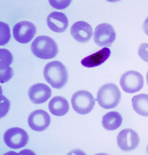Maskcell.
Returning a JSON list of instances; mask_svg holds the SVG:
<instances>
[{
  "instance_id": "cell-1",
  "label": "cell",
  "mask_w": 148,
  "mask_h": 155,
  "mask_svg": "<svg viewBox=\"0 0 148 155\" xmlns=\"http://www.w3.org/2000/svg\"><path fill=\"white\" fill-rule=\"evenodd\" d=\"M43 76L46 81L56 89L64 87L68 81L67 70L60 61H53L46 64L43 70Z\"/></svg>"
},
{
  "instance_id": "cell-2",
  "label": "cell",
  "mask_w": 148,
  "mask_h": 155,
  "mask_svg": "<svg viewBox=\"0 0 148 155\" xmlns=\"http://www.w3.org/2000/svg\"><path fill=\"white\" fill-rule=\"evenodd\" d=\"M31 49L37 58L45 60L54 58L59 51L56 42L47 36L36 37L32 43Z\"/></svg>"
},
{
  "instance_id": "cell-3",
  "label": "cell",
  "mask_w": 148,
  "mask_h": 155,
  "mask_svg": "<svg viewBox=\"0 0 148 155\" xmlns=\"http://www.w3.org/2000/svg\"><path fill=\"white\" fill-rule=\"evenodd\" d=\"M121 99V92L118 86L113 83L103 85L97 93V102L100 106L104 109L115 108L119 104Z\"/></svg>"
},
{
  "instance_id": "cell-4",
  "label": "cell",
  "mask_w": 148,
  "mask_h": 155,
  "mask_svg": "<svg viewBox=\"0 0 148 155\" xmlns=\"http://www.w3.org/2000/svg\"><path fill=\"white\" fill-rule=\"evenodd\" d=\"M73 109L79 114L90 113L95 107V102L93 95L86 90H79L74 94L71 97Z\"/></svg>"
},
{
  "instance_id": "cell-5",
  "label": "cell",
  "mask_w": 148,
  "mask_h": 155,
  "mask_svg": "<svg viewBox=\"0 0 148 155\" xmlns=\"http://www.w3.org/2000/svg\"><path fill=\"white\" fill-rule=\"evenodd\" d=\"M120 85L127 93L137 92L144 86V79L140 72L136 71H129L122 75L120 79Z\"/></svg>"
},
{
  "instance_id": "cell-6",
  "label": "cell",
  "mask_w": 148,
  "mask_h": 155,
  "mask_svg": "<svg viewBox=\"0 0 148 155\" xmlns=\"http://www.w3.org/2000/svg\"><path fill=\"white\" fill-rule=\"evenodd\" d=\"M4 143L9 148L19 149L25 147L29 142V136L26 131L19 127L8 129L3 135Z\"/></svg>"
},
{
  "instance_id": "cell-7",
  "label": "cell",
  "mask_w": 148,
  "mask_h": 155,
  "mask_svg": "<svg viewBox=\"0 0 148 155\" xmlns=\"http://www.w3.org/2000/svg\"><path fill=\"white\" fill-rule=\"evenodd\" d=\"M140 139L136 131L131 128L123 129L117 137L119 148L124 151H131L136 150L140 143Z\"/></svg>"
},
{
  "instance_id": "cell-8",
  "label": "cell",
  "mask_w": 148,
  "mask_h": 155,
  "mask_svg": "<svg viewBox=\"0 0 148 155\" xmlns=\"http://www.w3.org/2000/svg\"><path fill=\"white\" fill-rule=\"evenodd\" d=\"M115 38L116 34L114 29L110 24H101L95 29L94 40L99 46H110Z\"/></svg>"
},
{
  "instance_id": "cell-9",
  "label": "cell",
  "mask_w": 148,
  "mask_h": 155,
  "mask_svg": "<svg viewBox=\"0 0 148 155\" xmlns=\"http://www.w3.org/2000/svg\"><path fill=\"white\" fill-rule=\"evenodd\" d=\"M36 34V26L29 21H20L16 24L13 28L14 38L18 42L22 44L29 42Z\"/></svg>"
},
{
  "instance_id": "cell-10",
  "label": "cell",
  "mask_w": 148,
  "mask_h": 155,
  "mask_svg": "<svg viewBox=\"0 0 148 155\" xmlns=\"http://www.w3.org/2000/svg\"><path fill=\"white\" fill-rule=\"evenodd\" d=\"M50 122L51 119L48 113L41 109L32 112L28 118V124L31 129L38 132L47 129Z\"/></svg>"
},
{
  "instance_id": "cell-11",
  "label": "cell",
  "mask_w": 148,
  "mask_h": 155,
  "mask_svg": "<svg viewBox=\"0 0 148 155\" xmlns=\"http://www.w3.org/2000/svg\"><path fill=\"white\" fill-rule=\"evenodd\" d=\"M71 33L73 38L81 43L88 42L93 35L91 26L83 21H77L74 24L71 28Z\"/></svg>"
},
{
  "instance_id": "cell-12",
  "label": "cell",
  "mask_w": 148,
  "mask_h": 155,
  "mask_svg": "<svg viewBox=\"0 0 148 155\" xmlns=\"http://www.w3.org/2000/svg\"><path fill=\"white\" fill-rule=\"evenodd\" d=\"M52 90L47 85L43 83H36L30 87L29 97L33 104L45 103L51 97Z\"/></svg>"
},
{
  "instance_id": "cell-13",
  "label": "cell",
  "mask_w": 148,
  "mask_h": 155,
  "mask_svg": "<svg viewBox=\"0 0 148 155\" xmlns=\"http://www.w3.org/2000/svg\"><path fill=\"white\" fill-rule=\"evenodd\" d=\"M47 24L53 31L55 33H62L68 27V18L63 13L53 12L48 16Z\"/></svg>"
},
{
  "instance_id": "cell-14",
  "label": "cell",
  "mask_w": 148,
  "mask_h": 155,
  "mask_svg": "<svg viewBox=\"0 0 148 155\" xmlns=\"http://www.w3.org/2000/svg\"><path fill=\"white\" fill-rule=\"evenodd\" d=\"M111 54V51L108 48H104L100 51L85 57L81 61L83 66L92 68L99 66L108 60Z\"/></svg>"
},
{
  "instance_id": "cell-15",
  "label": "cell",
  "mask_w": 148,
  "mask_h": 155,
  "mask_svg": "<svg viewBox=\"0 0 148 155\" xmlns=\"http://www.w3.org/2000/svg\"><path fill=\"white\" fill-rule=\"evenodd\" d=\"M50 113L56 116L61 117L66 114L69 109V104L65 98L61 96L54 97L49 104Z\"/></svg>"
},
{
  "instance_id": "cell-16",
  "label": "cell",
  "mask_w": 148,
  "mask_h": 155,
  "mask_svg": "<svg viewBox=\"0 0 148 155\" xmlns=\"http://www.w3.org/2000/svg\"><path fill=\"white\" fill-rule=\"evenodd\" d=\"M123 117L117 111H110L102 117V124L103 127L108 131L116 130L122 125Z\"/></svg>"
},
{
  "instance_id": "cell-17",
  "label": "cell",
  "mask_w": 148,
  "mask_h": 155,
  "mask_svg": "<svg viewBox=\"0 0 148 155\" xmlns=\"http://www.w3.org/2000/svg\"><path fill=\"white\" fill-rule=\"evenodd\" d=\"M133 110L139 115L148 117V94H145L135 95L132 100Z\"/></svg>"
},
{
  "instance_id": "cell-18",
  "label": "cell",
  "mask_w": 148,
  "mask_h": 155,
  "mask_svg": "<svg viewBox=\"0 0 148 155\" xmlns=\"http://www.w3.org/2000/svg\"><path fill=\"white\" fill-rule=\"evenodd\" d=\"M0 70L3 71L10 67L12 63V55L7 49L1 48L0 49Z\"/></svg>"
},
{
  "instance_id": "cell-19",
  "label": "cell",
  "mask_w": 148,
  "mask_h": 155,
  "mask_svg": "<svg viewBox=\"0 0 148 155\" xmlns=\"http://www.w3.org/2000/svg\"><path fill=\"white\" fill-rule=\"evenodd\" d=\"M1 27V38H0V45L3 46L9 42L11 39L10 29L8 25L4 22H0Z\"/></svg>"
},
{
  "instance_id": "cell-20",
  "label": "cell",
  "mask_w": 148,
  "mask_h": 155,
  "mask_svg": "<svg viewBox=\"0 0 148 155\" xmlns=\"http://www.w3.org/2000/svg\"><path fill=\"white\" fill-rule=\"evenodd\" d=\"M50 5L54 8L58 10H63L66 8L71 4V1H49Z\"/></svg>"
},
{
  "instance_id": "cell-21",
  "label": "cell",
  "mask_w": 148,
  "mask_h": 155,
  "mask_svg": "<svg viewBox=\"0 0 148 155\" xmlns=\"http://www.w3.org/2000/svg\"><path fill=\"white\" fill-rule=\"evenodd\" d=\"M13 75V70L11 67H9L6 69L1 71L0 81L1 83H4L12 79Z\"/></svg>"
},
{
  "instance_id": "cell-22",
  "label": "cell",
  "mask_w": 148,
  "mask_h": 155,
  "mask_svg": "<svg viewBox=\"0 0 148 155\" xmlns=\"http://www.w3.org/2000/svg\"><path fill=\"white\" fill-rule=\"evenodd\" d=\"M138 54L142 60L148 63V43H143L140 45L138 49Z\"/></svg>"
},
{
  "instance_id": "cell-23",
  "label": "cell",
  "mask_w": 148,
  "mask_h": 155,
  "mask_svg": "<svg viewBox=\"0 0 148 155\" xmlns=\"http://www.w3.org/2000/svg\"><path fill=\"white\" fill-rule=\"evenodd\" d=\"M1 118L5 116L8 112L9 110L5 106L10 107V102L4 96L1 97Z\"/></svg>"
},
{
  "instance_id": "cell-24",
  "label": "cell",
  "mask_w": 148,
  "mask_h": 155,
  "mask_svg": "<svg viewBox=\"0 0 148 155\" xmlns=\"http://www.w3.org/2000/svg\"><path fill=\"white\" fill-rule=\"evenodd\" d=\"M143 29L144 33L148 36V17L145 19L143 24Z\"/></svg>"
},
{
  "instance_id": "cell-25",
  "label": "cell",
  "mask_w": 148,
  "mask_h": 155,
  "mask_svg": "<svg viewBox=\"0 0 148 155\" xmlns=\"http://www.w3.org/2000/svg\"><path fill=\"white\" fill-rule=\"evenodd\" d=\"M146 80H147V84L148 85V71L147 72V75H146Z\"/></svg>"
},
{
  "instance_id": "cell-26",
  "label": "cell",
  "mask_w": 148,
  "mask_h": 155,
  "mask_svg": "<svg viewBox=\"0 0 148 155\" xmlns=\"http://www.w3.org/2000/svg\"><path fill=\"white\" fill-rule=\"evenodd\" d=\"M146 151H147V154H148V144L147 145V148H146Z\"/></svg>"
}]
</instances>
